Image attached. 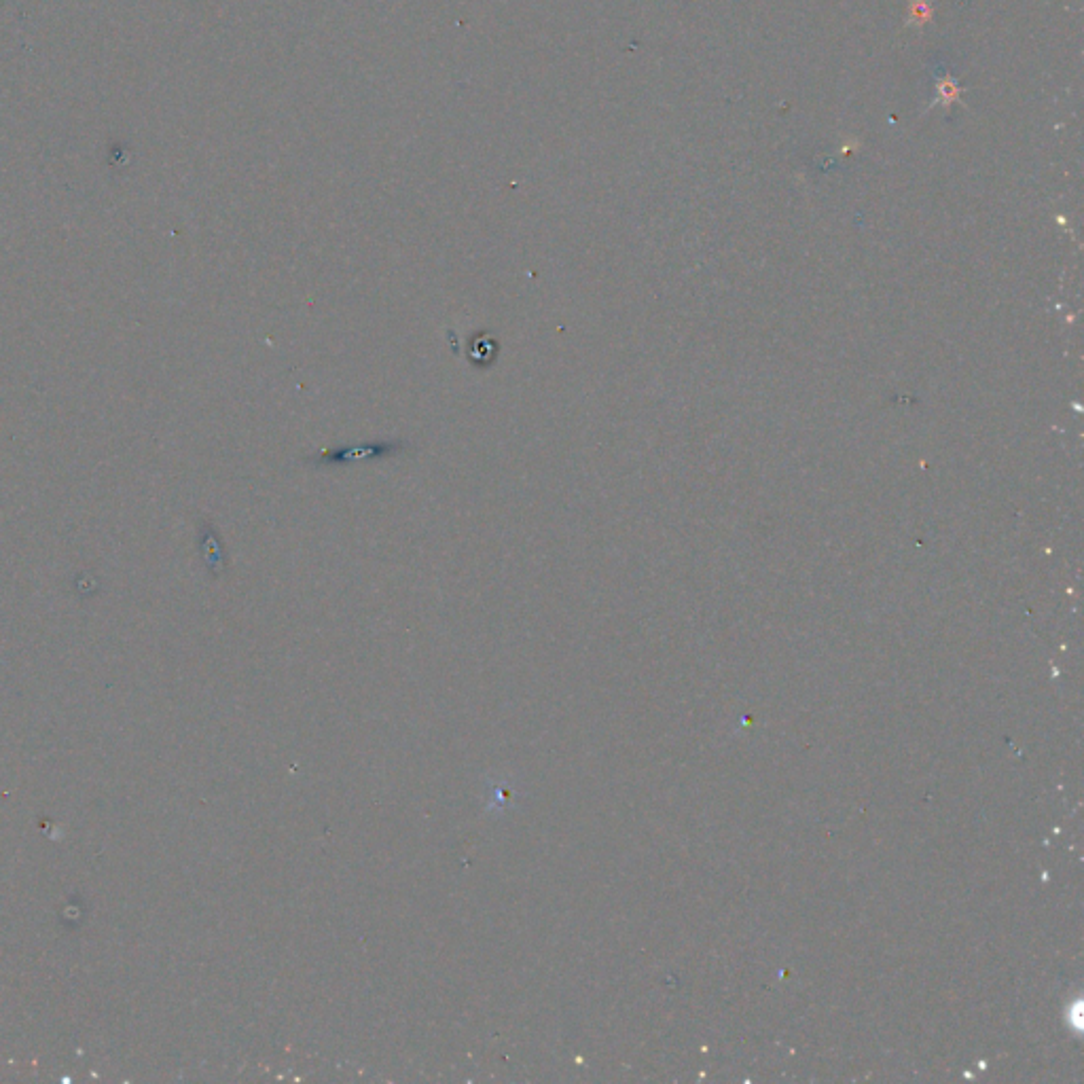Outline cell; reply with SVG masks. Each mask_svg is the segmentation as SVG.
Returning <instances> with one entry per match:
<instances>
[{"mask_svg": "<svg viewBox=\"0 0 1084 1084\" xmlns=\"http://www.w3.org/2000/svg\"><path fill=\"white\" fill-rule=\"evenodd\" d=\"M409 445L405 441H369V443H356V445H343V447H331L320 449L318 454L307 456L305 462L314 466H348L358 464L365 460H379V458H394L403 454Z\"/></svg>", "mask_w": 1084, "mask_h": 1084, "instance_id": "1", "label": "cell"}]
</instances>
